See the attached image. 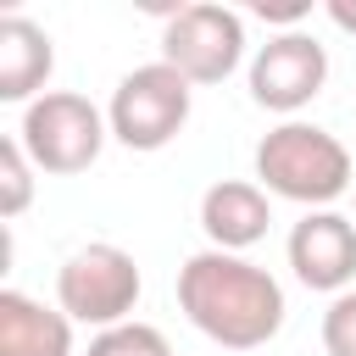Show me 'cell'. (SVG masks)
<instances>
[{"label":"cell","instance_id":"2e32d148","mask_svg":"<svg viewBox=\"0 0 356 356\" xmlns=\"http://www.w3.org/2000/svg\"><path fill=\"white\" fill-rule=\"evenodd\" d=\"M328 17H334L339 28H350V33H356V0H328Z\"/></svg>","mask_w":356,"mask_h":356},{"label":"cell","instance_id":"52a82bcc","mask_svg":"<svg viewBox=\"0 0 356 356\" xmlns=\"http://www.w3.org/2000/svg\"><path fill=\"white\" fill-rule=\"evenodd\" d=\"M323 83H328V50L300 28L273 33L250 61V100L267 111H284V117L300 111L306 100H317Z\"/></svg>","mask_w":356,"mask_h":356},{"label":"cell","instance_id":"7c38bea8","mask_svg":"<svg viewBox=\"0 0 356 356\" xmlns=\"http://www.w3.org/2000/svg\"><path fill=\"white\" fill-rule=\"evenodd\" d=\"M33 200V161L22 150V139L0 145V217H22Z\"/></svg>","mask_w":356,"mask_h":356},{"label":"cell","instance_id":"8992f818","mask_svg":"<svg viewBox=\"0 0 356 356\" xmlns=\"http://www.w3.org/2000/svg\"><path fill=\"white\" fill-rule=\"evenodd\" d=\"M245 56V17L217 6V0H195L178 6L167 17L161 33V61L178 67L189 83H222Z\"/></svg>","mask_w":356,"mask_h":356},{"label":"cell","instance_id":"8fae6325","mask_svg":"<svg viewBox=\"0 0 356 356\" xmlns=\"http://www.w3.org/2000/svg\"><path fill=\"white\" fill-rule=\"evenodd\" d=\"M56 67V44L28 17H0V100H39L44 78Z\"/></svg>","mask_w":356,"mask_h":356},{"label":"cell","instance_id":"ba28073f","mask_svg":"<svg viewBox=\"0 0 356 356\" xmlns=\"http://www.w3.org/2000/svg\"><path fill=\"white\" fill-rule=\"evenodd\" d=\"M289 267L306 289L345 295L356 278V222L339 211H306L289 228Z\"/></svg>","mask_w":356,"mask_h":356},{"label":"cell","instance_id":"6da1fadb","mask_svg":"<svg viewBox=\"0 0 356 356\" xmlns=\"http://www.w3.org/2000/svg\"><path fill=\"white\" fill-rule=\"evenodd\" d=\"M178 306L222 350H256L284 328L278 278L234 250H195L178 267Z\"/></svg>","mask_w":356,"mask_h":356},{"label":"cell","instance_id":"30bf717a","mask_svg":"<svg viewBox=\"0 0 356 356\" xmlns=\"http://www.w3.org/2000/svg\"><path fill=\"white\" fill-rule=\"evenodd\" d=\"M0 356H72V317L22 289H0Z\"/></svg>","mask_w":356,"mask_h":356},{"label":"cell","instance_id":"3957f363","mask_svg":"<svg viewBox=\"0 0 356 356\" xmlns=\"http://www.w3.org/2000/svg\"><path fill=\"white\" fill-rule=\"evenodd\" d=\"M106 134H111V122H106V117L95 111V100L78 95V89H44V95L22 111V128H17L28 161H33L39 172H56V178H72V172L95 167Z\"/></svg>","mask_w":356,"mask_h":356},{"label":"cell","instance_id":"5bb4252c","mask_svg":"<svg viewBox=\"0 0 356 356\" xmlns=\"http://www.w3.org/2000/svg\"><path fill=\"white\" fill-rule=\"evenodd\" d=\"M323 350L328 356H356V289L328 300V312H323Z\"/></svg>","mask_w":356,"mask_h":356},{"label":"cell","instance_id":"9c48e42d","mask_svg":"<svg viewBox=\"0 0 356 356\" xmlns=\"http://www.w3.org/2000/svg\"><path fill=\"white\" fill-rule=\"evenodd\" d=\"M273 222V206H267V189L261 184H245V178H222L200 195V228L211 239V250H250Z\"/></svg>","mask_w":356,"mask_h":356},{"label":"cell","instance_id":"7a4b0ae2","mask_svg":"<svg viewBox=\"0 0 356 356\" xmlns=\"http://www.w3.org/2000/svg\"><path fill=\"white\" fill-rule=\"evenodd\" d=\"M256 178L267 195L328 211V200L350 189V150L317 122H278L256 145Z\"/></svg>","mask_w":356,"mask_h":356},{"label":"cell","instance_id":"5b68a950","mask_svg":"<svg viewBox=\"0 0 356 356\" xmlns=\"http://www.w3.org/2000/svg\"><path fill=\"white\" fill-rule=\"evenodd\" d=\"M139 261L122 250V245H83L61 261L56 273V300L72 323H89V328H117L128 323V312L139 306Z\"/></svg>","mask_w":356,"mask_h":356},{"label":"cell","instance_id":"4fadbf2b","mask_svg":"<svg viewBox=\"0 0 356 356\" xmlns=\"http://www.w3.org/2000/svg\"><path fill=\"white\" fill-rule=\"evenodd\" d=\"M89 356H172V350H167L161 328H150V323H117V328H106V334L89 339Z\"/></svg>","mask_w":356,"mask_h":356},{"label":"cell","instance_id":"9a60e30c","mask_svg":"<svg viewBox=\"0 0 356 356\" xmlns=\"http://www.w3.org/2000/svg\"><path fill=\"white\" fill-rule=\"evenodd\" d=\"M256 17H261V22H300V17H306V6H267V0H261V6H256Z\"/></svg>","mask_w":356,"mask_h":356},{"label":"cell","instance_id":"277c9868","mask_svg":"<svg viewBox=\"0 0 356 356\" xmlns=\"http://www.w3.org/2000/svg\"><path fill=\"white\" fill-rule=\"evenodd\" d=\"M189 95H195V83L178 67H167V61L134 67L111 89V106H106L111 139L128 145V150H161V145H172L178 128L189 122Z\"/></svg>","mask_w":356,"mask_h":356}]
</instances>
